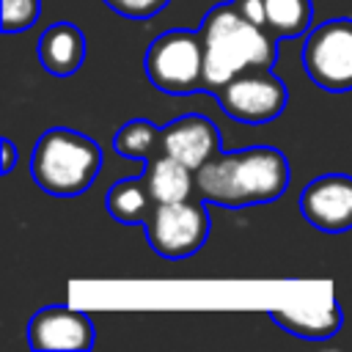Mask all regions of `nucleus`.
Instances as JSON below:
<instances>
[{"instance_id":"nucleus-18","label":"nucleus","mask_w":352,"mask_h":352,"mask_svg":"<svg viewBox=\"0 0 352 352\" xmlns=\"http://www.w3.org/2000/svg\"><path fill=\"white\" fill-rule=\"evenodd\" d=\"M102 3L126 19H148L160 14L170 0H102Z\"/></svg>"},{"instance_id":"nucleus-7","label":"nucleus","mask_w":352,"mask_h":352,"mask_svg":"<svg viewBox=\"0 0 352 352\" xmlns=\"http://www.w3.org/2000/svg\"><path fill=\"white\" fill-rule=\"evenodd\" d=\"M214 99L223 113L242 124H267L278 118L289 104L286 85L270 69H250L228 80Z\"/></svg>"},{"instance_id":"nucleus-8","label":"nucleus","mask_w":352,"mask_h":352,"mask_svg":"<svg viewBox=\"0 0 352 352\" xmlns=\"http://www.w3.org/2000/svg\"><path fill=\"white\" fill-rule=\"evenodd\" d=\"M302 217L327 234L352 228V176L324 173L308 182L300 192Z\"/></svg>"},{"instance_id":"nucleus-12","label":"nucleus","mask_w":352,"mask_h":352,"mask_svg":"<svg viewBox=\"0 0 352 352\" xmlns=\"http://www.w3.org/2000/svg\"><path fill=\"white\" fill-rule=\"evenodd\" d=\"M38 63L55 74V77H69L74 74L82 60H85V36L77 25L72 22H52L41 36L36 47Z\"/></svg>"},{"instance_id":"nucleus-3","label":"nucleus","mask_w":352,"mask_h":352,"mask_svg":"<svg viewBox=\"0 0 352 352\" xmlns=\"http://www.w3.org/2000/svg\"><path fill=\"white\" fill-rule=\"evenodd\" d=\"M102 168V148L69 126L47 129L30 154L33 182L50 195H77L88 190Z\"/></svg>"},{"instance_id":"nucleus-19","label":"nucleus","mask_w":352,"mask_h":352,"mask_svg":"<svg viewBox=\"0 0 352 352\" xmlns=\"http://www.w3.org/2000/svg\"><path fill=\"white\" fill-rule=\"evenodd\" d=\"M14 162H16V146L8 138H3V173H11Z\"/></svg>"},{"instance_id":"nucleus-6","label":"nucleus","mask_w":352,"mask_h":352,"mask_svg":"<svg viewBox=\"0 0 352 352\" xmlns=\"http://www.w3.org/2000/svg\"><path fill=\"white\" fill-rule=\"evenodd\" d=\"M300 60L322 91H352V19L338 16L316 25L305 36Z\"/></svg>"},{"instance_id":"nucleus-10","label":"nucleus","mask_w":352,"mask_h":352,"mask_svg":"<svg viewBox=\"0 0 352 352\" xmlns=\"http://www.w3.org/2000/svg\"><path fill=\"white\" fill-rule=\"evenodd\" d=\"M162 151L182 160L192 170H198L217 151H223V140H220L214 121H209L206 116L190 113L162 126Z\"/></svg>"},{"instance_id":"nucleus-1","label":"nucleus","mask_w":352,"mask_h":352,"mask_svg":"<svg viewBox=\"0 0 352 352\" xmlns=\"http://www.w3.org/2000/svg\"><path fill=\"white\" fill-rule=\"evenodd\" d=\"M292 170L286 154L272 146H250L236 151H217L195 170L198 195L206 204L242 209L272 204L289 187Z\"/></svg>"},{"instance_id":"nucleus-13","label":"nucleus","mask_w":352,"mask_h":352,"mask_svg":"<svg viewBox=\"0 0 352 352\" xmlns=\"http://www.w3.org/2000/svg\"><path fill=\"white\" fill-rule=\"evenodd\" d=\"M143 179L157 204H170V201H184L198 195L195 170L165 151L143 162Z\"/></svg>"},{"instance_id":"nucleus-4","label":"nucleus","mask_w":352,"mask_h":352,"mask_svg":"<svg viewBox=\"0 0 352 352\" xmlns=\"http://www.w3.org/2000/svg\"><path fill=\"white\" fill-rule=\"evenodd\" d=\"M148 82L173 96L204 91V38L201 30H168L157 36L143 58Z\"/></svg>"},{"instance_id":"nucleus-9","label":"nucleus","mask_w":352,"mask_h":352,"mask_svg":"<svg viewBox=\"0 0 352 352\" xmlns=\"http://www.w3.org/2000/svg\"><path fill=\"white\" fill-rule=\"evenodd\" d=\"M28 341L33 349H91L94 322L69 305H47L33 314L28 324Z\"/></svg>"},{"instance_id":"nucleus-11","label":"nucleus","mask_w":352,"mask_h":352,"mask_svg":"<svg viewBox=\"0 0 352 352\" xmlns=\"http://www.w3.org/2000/svg\"><path fill=\"white\" fill-rule=\"evenodd\" d=\"M270 319L280 330H286L297 338L322 341V338H330L341 330L344 314H341L338 300L333 294H324V297H316V300L302 302V305L270 308Z\"/></svg>"},{"instance_id":"nucleus-14","label":"nucleus","mask_w":352,"mask_h":352,"mask_svg":"<svg viewBox=\"0 0 352 352\" xmlns=\"http://www.w3.org/2000/svg\"><path fill=\"white\" fill-rule=\"evenodd\" d=\"M104 206L107 212L124 223V226H143L151 214V209L157 206L143 173L135 176V179H121L116 182L110 190H107V198H104Z\"/></svg>"},{"instance_id":"nucleus-5","label":"nucleus","mask_w":352,"mask_h":352,"mask_svg":"<svg viewBox=\"0 0 352 352\" xmlns=\"http://www.w3.org/2000/svg\"><path fill=\"white\" fill-rule=\"evenodd\" d=\"M146 239L162 258H184L204 248L209 236V212L201 195L157 204L143 223Z\"/></svg>"},{"instance_id":"nucleus-2","label":"nucleus","mask_w":352,"mask_h":352,"mask_svg":"<svg viewBox=\"0 0 352 352\" xmlns=\"http://www.w3.org/2000/svg\"><path fill=\"white\" fill-rule=\"evenodd\" d=\"M204 38V91L217 94L228 80L250 69H270L278 58V38L248 19L234 3L206 11L201 22Z\"/></svg>"},{"instance_id":"nucleus-16","label":"nucleus","mask_w":352,"mask_h":352,"mask_svg":"<svg viewBox=\"0 0 352 352\" xmlns=\"http://www.w3.org/2000/svg\"><path fill=\"white\" fill-rule=\"evenodd\" d=\"M113 146L124 160L148 162L151 157L162 154V126H157L146 118H132L116 132Z\"/></svg>"},{"instance_id":"nucleus-17","label":"nucleus","mask_w":352,"mask_h":352,"mask_svg":"<svg viewBox=\"0 0 352 352\" xmlns=\"http://www.w3.org/2000/svg\"><path fill=\"white\" fill-rule=\"evenodd\" d=\"M41 0H3V33H19L36 25Z\"/></svg>"},{"instance_id":"nucleus-15","label":"nucleus","mask_w":352,"mask_h":352,"mask_svg":"<svg viewBox=\"0 0 352 352\" xmlns=\"http://www.w3.org/2000/svg\"><path fill=\"white\" fill-rule=\"evenodd\" d=\"M261 25L275 38L302 36L314 19L311 0H261Z\"/></svg>"}]
</instances>
